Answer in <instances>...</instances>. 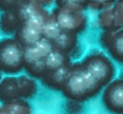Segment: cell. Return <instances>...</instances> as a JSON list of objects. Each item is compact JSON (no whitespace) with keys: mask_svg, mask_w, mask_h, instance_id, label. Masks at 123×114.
Listing matches in <instances>:
<instances>
[{"mask_svg":"<svg viewBox=\"0 0 123 114\" xmlns=\"http://www.w3.org/2000/svg\"><path fill=\"white\" fill-rule=\"evenodd\" d=\"M101 90L103 87L81 65V63H75L71 64L70 73L60 91L65 98L83 103L98 96Z\"/></svg>","mask_w":123,"mask_h":114,"instance_id":"cell-1","label":"cell"},{"mask_svg":"<svg viewBox=\"0 0 123 114\" xmlns=\"http://www.w3.org/2000/svg\"><path fill=\"white\" fill-rule=\"evenodd\" d=\"M24 69V47L11 36L0 40V73L18 75Z\"/></svg>","mask_w":123,"mask_h":114,"instance_id":"cell-2","label":"cell"},{"mask_svg":"<svg viewBox=\"0 0 123 114\" xmlns=\"http://www.w3.org/2000/svg\"><path fill=\"white\" fill-rule=\"evenodd\" d=\"M49 40L42 37L36 43L24 48V71L28 76L40 79L46 73V58L53 49Z\"/></svg>","mask_w":123,"mask_h":114,"instance_id":"cell-3","label":"cell"},{"mask_svg":"<svg viewBox=\"0 0 123 114\" xmlns=\"http://www.w3.org/2000/svg\"><path fill=\"white\" fill-rule=\"evenodd\" d=\"M80 63L103 88L115 79L116 66L111 58L103 52L93 50L88 53Z\"/></svg>","mask_w":123,"mask_h":114,"instance_id":"cell-4","label":"cell"},{"mask_svg":"<svg viewBox=\"0 0 123 114\" xmlns=\"http://www.w3.org/2000/svg\"><path fill=\"white\" fill-rule=\"evenodd\" d=\"M59 27L69 33L79 35L87 28L86 9L76 5H65L53 9L51 11Z\"/></svg>","mask_w":123,"mask_h":114,"instance_id":"cell-5","label":"cell"},{"mask_svg":"<svg viewBox=\"0 0 123 114\" xmlns=\"http://www.w3.org/2000/svg\"><path fill=\"white\" fill-rule=\"evenodd\" d=\"M101 102L111 114H123V78L112 79L103 88Z\"/></svg>","mask_w":123,"mask_h":114,"instance_id":"cell-6","label":"cell"},{"mask_svg":"<svg viewBox=\"0 0 123 114\" xmlns=\"http://www.w3.org/2000/svg\"><path fill=\"white\" fill-rule=\"evenodd\" d=\"M99 42L113 61L123 66V28L117 30H103Z\"/></svg>","mask_w":123,"mask_h":114,"instance_id":"cell-7","label":"cell"},{"mask_svg":"<svg viewBox=\"0 0 123 114\" xmlns=\"http://www.w3.org/2000/svg\"><path fill=\"white\" fill-rule=\"evenodd\" d=\"M19 24L27 21L45 23L49 16V11L46 10V7L36 4L33 0H22L18 4V6L13 10Z\"/></svg>","mask_w":123,"mask_h":114,"instance_id":"cell-8","label":"cell"},{"mask_svg":"<svg viewBox=\"0 0 123 114\" xmlns=\"http://www.w3.org/2000/svg\"><path fill=\"white\" fill-rule=\"evenodd\" d=\"M42 27L39 23L35 22H23L19 24V27L17 28L13 37L25 48L29 47L34 43H36L37 41H40L43 37L42 34Z\"/></svg>","mask_w":123,"mask_h":114,"instance_id":"cell-9","label":"cell"},{"mask_svg":"<svg viewBox=\"0 0 123 114\" xmlns=\"http://www.w3.org/2000/svg\"><path fill=\"white\" fill-rule=\"evenodd\" d=\"M22 98L21 84L18 76L7 75L0 81V103H9L11 101Z\"/></svg>","mask_w":123,"mask_h":114,"instance_id":"cell-10","label":"cell"},{"mask_svg":"<svg viewBox=\"0 0 123 114\" xmlns=\"http://www.w3.org/2000/svg\"><path fill=\"white\" fill-rule=\"evenodd\" d=\"M70 70H71V64L63 66V67H59V69H55V70L46 71V73L40 78V81L46 88H48L51 90L60 91L68 79Z\"/></svg>","mask_w":123,"mask_h":114,"instance_id":"cell-11","label":"cell"},{"mask_svg":"<svg viewBox=\"0 0 123 114\" xmlns=\"http://www.w3.org/2000/svg\"><path fill=\"white\" fill-rule=\"evenodd\" d=\"M98 24L103 30H117L123 28V22L117 16L112 6L100 11L98 17Z\"/></svg>","mask_w":123,"mask_h":114,"instance_id":"cell-12","label":"cell"},{"mask_svg":"<svg viewBox=\"0 0 123 114\" xmlns=\"http://www.w3.org/2000/svg\"><path fill=\"white\" fill-rule=\"evenodd\" d=\"M51 42L54 48L70 54L77 47V35L65 31V30H62L58 34V36L55 38H53Z\"/></svg>","mask_w":123,"mask_h":114,"instance_id":"cell-13","label":"cell"},{"mask_svg":"<svg viewBox=\"0 0 123 114\" xmlns=\"http://www.w3.org/2000/svg\"><path fill=\"white\" fill-rule=\"evenodd\" d=\"M70 54L59 50L57 48H53L51 50V53L47 55L46 58V70H55L59 67H63L67 65H70Z\"/></svg>","mask_w":123,"mask_h":114,"instance_id":"cell-14","label":"cell"},{"mask_svg":"<svg viewBox=\"0 0 123 114\" xmlns=\"http://www.w3.org/2000/svg\"><path fill=\"white\" fill-rule=\"evenodd\" d=\"M0 114H31V107L28 100L18 98L0 107Z\"/></svg>","mask_w":123,"mask_h":114,"instance_id":"cell-15","label":"cell"},{"mask_svg":"<svg viewBox=\"0 0 123 114\" xmlns=\"http://www.w3.org/2000/svg\"><path fill=\"white\" fill-rule=\"evenodd\" d=\"M18 81L21 84L23 100H30L36 96V94L39 91V87H37L35 78H33L28 75H21V76H18Z\"/></svg>","mask_w":123,"mask_h":114,"instance_id":"cell-16","label":"cell"},{"mask_svg":"<svg viewBox=\"0 0 123 114\" xmlns=\"http://www.w3.org/2000/svg\"><path fill=\"white\" fill-rule=\"evenodd\" d=\"M18 27H19V22L13 11L0 13V30L4 34L15 35Z\"/></svg>","mask_w":123,"mask_h":114,"instance_id":"cell-17","label":"cell"},{"mask_svg":"<svg viewBox=\"0 0 123 114\" xmlns=\"http://www.w3.org/2000/svg\"><path fill=\"white\" fill-rule=\"evenodd\" d=\"M62 30H63V29L59 27V24L57 23L55 18H54L53 15L49 12V16H48L47 21L45 22V24H43V27H42L43 37L47 38V40H49V41H52L53 38H55V37L58 36V34H59Z\"/></svg>","mask_w":123,"mask_h":114,"instance_id":"cell-18","label":"cell"},{"mask_svg":"<svg viewBox=\"0 0 123 114\" xmlns=\"http://www.w3.org/2000/svg\"><path fill=\"white\" fill-rule=\"evenodd\" d=\"M115 3L116 0H88L87 9H91L93 11H103L113 6Z\"/></svg>","mask_w":123,"mask_h":114,"instance_id":"cell-19","label":"cell"},{"mask_svg":"<svg viewBox=\"0 0 123 114\" xmlns=\"http://www.w3.org/2000/svg\"><path fill=\"white\" fill-rule=\"evenodd\" d=\"M82 109H83L82 102H77V101L67 98L65 104H64V110L67 114H80L82 112Z\"/></svg>","mask_w":123,"mask_h":114,"instance_id":"cell-20","label":"cell"},{"mask_svg":"<svg viewBox=\"0 0 123 114\" xmlns=\"http://www.w3.org/2000/svg\"><path fill=\"white\" fill-rule=\"evenodd\" d=\"M54 3H55L57 7L65 6V5H76V6L87 9L88 0H54Z\"/></svg>","mask_w":123,"mask_h":114,"instance_id":"cell-21","label":"cell"},{"mask_svg":"<svg viewBox=\"0 0 123 114\" xmlns=\"http://www.w3.org/2000/svg\"><path fill=\"white\" fill-rule=\"evenodd\" d=\"M22 0H0V13L13 11Z\"/></svg>","mask_w":123,"mask_h":114,"instance_id":"cell-22","label":"cell"},{"mask_svg":"<svg viewBox=\"0 0 123 114\" xmlns=\"http://www.w3.org/2000/svg\"><path fill=\"white\" fill-rule=\"evenodd\" d=\"M113 10L117 13V16L121 18V21L123 22V0H116V3L113 4Z\"/></svg>","mask_w":123,"mask_h":114,"instance_id":"cell-23","label":"cell"},{"mask_svg":"<svg viewBox=\"0 0 123 114\" xmlns=\"http://www.w3.org/2000/svg\"><path fill=\"white\" fill-rule=\"evenodd\" d=\"M33 1H35L36 4H39L43 7H47V6H49L54 3V0H33Z\"/></svg>","mask_w":123,"mask_h":114,"instance_id":"cell-24","label":"cell"},{"mask_svg":"<svg viewBox=\"0 0 123 114\" xmlns=\"http://www.w3.org/2000/svg\"><path fill=\"white\" fill-rule=\"evenodd\" d=\"M1 78H3V77H1V73H0V81H1Z\"/></svg>","mask_w":123,"mask_h":114,"instance_id":"cell-25","label":"cell"},{"mask_svg":"<svg viewBox=\"0 0 123 114\" xmlns=\"http://www.w3.org/2000/svg\"><path fill=\"white\" fill-rule=\"evenodd\" d=\"M0 107H1V104H0Z\"/></svg>","mask_w":123,"mask_h":114,"instance_id":"cell-26","label":"cell"}]
</instances>
